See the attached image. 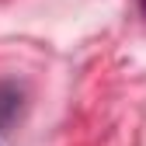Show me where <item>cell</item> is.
Instances as JSON below:
<instances>
[{"instance_id":"6da1fadb","label":"cell","mask_w":146,"mask_h":146,"mask_svg":"<svg viewBox=\"0 0 146 146\" xmlns=\"http://www.w3.org/2000/svg\"><path fill=\"white\" fill-rule=\"evenodd\" d=\"M139 7H143V14H146V0H139Z\"/></svg>"}]
</instances>
